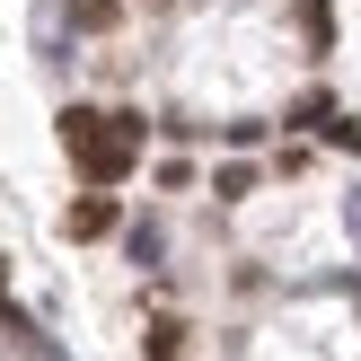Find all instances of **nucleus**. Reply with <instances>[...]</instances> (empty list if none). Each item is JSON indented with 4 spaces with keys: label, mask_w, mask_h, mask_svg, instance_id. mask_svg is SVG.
<instances>
[{
    "label": "nucleus",
    "mask_w": 361,
    "mask_h": 361,
    "mask_svg": "<svg viewBox=\"0 0 361 361\" xmlns=\"http://www.w3.org/2000/svg\"><path fill=\"white\" fill-rule=\"evenodd\" d=\"M141 344H150V361H185V326H176V317H159Z\"/></svg>",
    "instance_id": "nucleus-5"
},
{
    "label": "nucleus",
    "mask_w": 361,
    "mask_h": 361,
    "mask_svg": "<svg viewBox=\"0 0 361 361\" xmlns=\"http://www.w3.org/2000/svg\"><path fill=\"white\" fill-rule=\"evenodd\" d=\"M62 150L88 185H123L141 159V115H97V106H71L62 115Z\"/></svg>",
    "instance_id": "nucleus-1"
},
{
    "label": "nucleus",
    "mask_w": 361,
    "mask_h": 361,
    "mask_svg": "<svg viewBox=\"0 0 361 361\" xmlns=\"http://www.w3.org/2000/svg\"><path fill=\"white\" fill-rule=\"evenodd\" d=\"M62 229H71V238H106V229H115V194H106V185H88L80 203L62 212Z\"/></svg>",
    "instance_id": "nucleus-2"
},
{
    "label": "nucleus",
    "mask_w": 361,
    "mask_h": 361,
    "mask_svg": "<svg viewBox=\"0 0 361 361\" xmlns=\"http://www.w3.org/2000/svg\"><path fill=\"white\" fill-rule=\"evenodd\" d=\"M0 274H9V264H0Z\"/></svg>",
    "instance_id": "nucleus-10"
},
{
    "label": "nucleus",
    "mask_w": 361,
    "mask_h": 361,
    "mask_svg": "<svg viewBox=\"0 0 361 361\" xmlns=\"http://www.w3.org/2000/svg\"><path fill=\"white\" fill-rule=\"evenodd\" d=\"M344 229H353V247H361V185L344 194Z\"/></svg>",
    "instance_id": "nucleus-9"
},
{
    "label": "nucleus",
    "mask_w": 361,
    "mask_h": 361,
    "mask_svg": "<svg viewBox=\"0 0 361 361\" xmlns=\"http://www.w3.org/2000/svg\"><path fill=\"white\" fill-rule=\"evenodd\" d=\"M300 35H309V44H317V53H326V44H335V9H326V0H300Z\"/></svg>",
    "instance_id": "nucleus-4"
},
{
    "label": "nucleus",
    "mask_w": 361,
    "mask_h": 361,
    "mask_svg": "<svg viewBox=\"0 0 361 361\" xmlns=\"http://www.w3.org/2000/svg\"><path fill=\"white\" fill-rule=\"evenodd\" d=\"M317 133H326L335 150H361V123H353V115H326V123H317Z\"/></svg>",
    "instance_id": "nucleus-8"
},
{
    "label": "nucleus",
    "mask_w": 361,
    "mask_h": 361,
    "mask_svg": "<svg viewBox=\"0 0 361 361\" xmlns=\"http://www.w3.org/2000/svg\"><path fill=\"white\" fill-rule=\"evenodd\" d=\"M326 115H335V97H326V88H309V97L291 106V123H300V133H317V123H326Z\"/></svg>",
    "instance_id": "nucleus-7"
},
{
    "label": "nucleus",
    "mask_w": 361,
    "mask_h": 361,
    "mask_svg": "<svg viewBox=\"0 0 361 361\" xmlns=\"http://www.w3.org/2000/svg\"><path fill=\"white\" fill-rule=\"evenodd\" d=\"M115 18H123V0H71V27L80 35H106Z\"/></svg>",
    "instance_id": "nucleus-3"
},
{
    "label": "nucleus",
    "mask_w": 361,
    "mask_h": 361,
    "mask_svg": "<svg viewBox=\"0 0 361 361\" xmlns=\"http://www.w3.org/2000/svg\"><path fill=\"white\" fill-rule=\"evenodd\" d=\"M212 194H221V203H238V194H256V168H247V159H229V168L212 176Z\"/></svg>",
    "instance_id": "nucleus-6"
}]
</instances>
